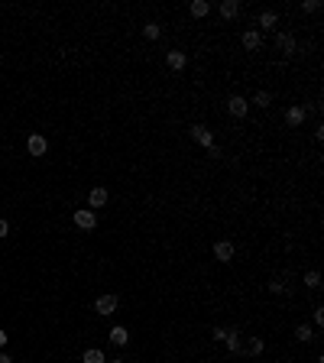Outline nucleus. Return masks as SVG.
Listing matches in <instances>:
<instances>
[{
  "label": "nucleus",
  "instance_id": "b1692460",
  "mask_svg": "<svg viewBox=\"0 0 324 363\" xmlns=\"http://www.w3.org/2000/svg\"><path fill=\"white\" fill-rule=\"evenodd\" d=\"M302 10H305V13H318V10H321V0H305Z\"/></svg>",
  "mask_w": 324,
  "mask_h": 363
},
{
  "label": "nucleus",
  "instance_id": "cd10ccee",
  "mask_svg": "<svg viewBox=\"0 0 324 363\" xmlns=\"http://www.w3.org/2000/svg\"><path fill=\"white\" fill-rule=\"evenodd\" d=\"M4 344H7V331H4V327H0V347H4Z\"/></svg>",
  "mask_w": 324,
  "mask_h": 363
},
{
  "label": "nucleus",
  "instance_id": "20e7f679",
  "mask_svg": "<svg viewBox=\"0 0 324 363\" xmlns=\"http://www.w3.org/2000/svg\"><path fill=\"white\" fill-rule=\"evenodd\" d=\"M26 149H30V156H46L49 143H46V136H42V133H33L30 139H26Z\"/></svg>",
  "mask_w": 324,
  "mask_h": 363
},
{
  "label": "nucleus",
  "instance_id": "f257e3e1",
  "mask_svg": "<svg viewBox=\"0 0 324 363\" xmlns=\"http://www.w3.org/2000/svg\"><path fill=\"white\" fill-rule=\"evenodd\" d=\"M227 110H230L233 117H247L250 101H247V97H240V94H233V97H227Z\"/></svg>",
  "mask_w": 324,
  "mask_h": 363
},
{
  "label": "nucleus",
  "instance_id": "c756f323",
  "mask_svg": "<svg viewBox=\"0 0 324 363\" xmlns=\"http://www.w3.org/2000/svg\"><path fill=\"white\" fill-rule=\"evenodd\" d=\"M110 363H124V360H110Z\"/></svg>",
  "mask_w": 324,
  "mask_h": 363
},
{
  "label": "nucleus",
  "instance_id": "dca6fc26",
  "mask_svg": "<svg viewBox=\"0 0 324 363\" xmlns=\"http://www.w3.org/2000/svg\"><path fill=\"white\" fill-rule=\"evenodd\" d=\"M276 23H279V16L273 10H262L259 13V26H262V30H276Z\"/></svg>",
  "mask_w": 324,
  "mask_h": 363
},
{
  "label": "nucleus",
  "instance_id": "39448f33",
  "mask_svg": "<svg viewBox=\"0 0 324 363\" xmlns=\"http://www.w3.org/2000/svg\"><path fill=\"white\" fill-rule=\"evenodd\" d=\"M75 224L81 227V230H91L94 224H98V217H94L91 208H81V211H75Z\"/></svg>",
  "mask_w": 324,
  "mask_h": 363
},
{
  "label": "nucleus",
  "instance_id": "423d86ee",
  "mask_svg": "<svg viewBox=\"0 0 324 363\" xmlns=\"http://www.w3.org/2000/svg\"><path fill=\"white\" fill-rule=\"evenodd\" d=\"M165 65H169L172 72H182V68L188 65V55H185V52H179V49H172L169 55H165Z\"/></svg>",
  "mask_w": 324,
  "mask_h": 363
},
{
  "label": "nucleus",
  "instance_id": "393cba45",
  "mask_svg": "<svg viewBox=\"0 0 324 363\" xmlns=\"http://www.w3.org/2000/svg\"><path fill=\"white\" fill-rule=\"evenodd\" d=\"M314 324H324V308H321V305L314 308Z\"/></svg>",
  "mask_w": 324,
  "mask_h": 363
},
{
  "label": "nucleus",
  "instance_id": "6ab92c4d",
  "mask_svg": "<svg viewBox=\"0 0 324 363\" xmlns=\"http://www.w3.org/2000/svg\"><path fill=\"white\" fill-rule=\"evenodd\" d=\"M110 341H113V344H117V347H124V344L130 341V334H127V327H113V331H110Z\"/></svg>",
  "mask_w": 324,
  "mask_h": 363
},
{
  "label": "nucleus",
  "instance_id": "aec40b11",
  "mask_svg": "<svg viewBox=\"0 0 324 363\" xmlns=\"http://www.w3.org/2000/svg\"><path fill=\"white\" fill-rule=\"evenodd\" d=\"M143 36L150 39V42L159 39V36H162V26H159V23H146V26H143Z\"/></svg>",
  "mask_w": 324,
  "mask_h": 363
},
{
  "label": "nucleus",
  "instance_id": "ddd939ff",
  "mask_svg": "<svg viewBox=\"0 0 324 363\" xmlns=\"http://www.w3.org/2000/svg\"><path fill=\"white\" fill-rule=\"evenodd\" d=\"M285 123L288 127H302L305 123V107H288L285 110Z\"/></svg>",
  "mask_w": 324,
  "mask_h": 363
},
{
  "label": "nucleus",
  "instance_id": "f8f14e48",
  "mask_svg": "<svg viewBox=\"0 0 324 363\" xmlns=\"http://www.w3.org/2000/svg\"><path fill=\"white\" fill-rule=\"evenodd\" d=\"M224 344H227V350H230V353H243V341H240V334L233 331V327H230V331H227Z\"/></svg>",
  "mask_w": 324,
  "mask_h": 363
},
{
  "label": "nucleus",
  "instance_id": "f3484780",
  "mask_svg": "<svg viewBox=\"0 0 324 363\" xmlns=\"http://www.w3.org/2000/svg\"><path fill=\"white\" fill-rule=\"evenodd\" d=\"M262 350H266V341H262V338H250V344H247V353H250V357H259Z\"/></svg>",
  "mask_w": 324,
  "mask_h": 363
},
{
  "label": "nucleus",
  "instance_id": "1a4fd4ad",
  "mask_svg": "<svg viewBox=\"0 0 324 363\" xmlns=\"http://www.w3.org/2000/svg\"><path fill=\"white\" fill-rule=\"evenodd\" d=\"M259 46H262L259 30H247V33H243V49H247V52H256Z\"/></svg>",
  "mask_w": 324,
  "mask_h": 363
},
{
  "label": "nucleus",
  "instance_id": "a211bd4d",
  "mask_svg": "<svg viewBox=\"0 0 324 363\" xmlns=\"http://www.w3.org/2000/svg\"><path fill=\"white\" fill-rule=\"evenodd\" d=\"M295 338H299L302 344H311L314 341V331H311L308 324H299V327H295Z\"/></svg>",
  "mask_w": 324,
  "mask_h": 363
},
{
  "label": "nucleus",
  "instance_id": "0eeeda50",
  "mask_svg": "<svg viewBox=\"0 0 324 363\" xmlns=\"http://www.w3.org/2000/svg\"><path fill=\"white\" fill-rule=\"evenodd\" d=\"M214 256H217L221 263H230V260H233V243H230V240H217V243H214Z\"/></svg>",
  "mask_w": 324,
  "mask_h": 363
},
{
  "label": "nucleus",
  "instance_id": "412c9836",
  "mask_svg": "<svg viewBox=\"0 0 324 363\" xmlns=\"http://www.w3.org/2000/svg\"><path fill=\"white\" fill-rule=\"evenodd\" d=\"M253 104H256V107H269V104H273V94H269V91H256V94H253Z\"/></svg>",
  "mask_w": 324,
  "mask_h": 363
},
{
  "label": "nucleus",
  "instance_id": "bb28decb",
  "mask_svg": "<svg viewBox=\"0 0 324 363\" xmlns=\"http://www.w3.org/2000/svg\"><path fill=\"white\" fill-rule=\"evenodd\" d=\"M7 234H10V224H7V220L0 217V237H7Z\"/></svg>",
  "mask_w": 324,
  "mask_h": 363
},
{
  "label": "nucleus",
  "instance_id": "7ed1b4c3",
  "mask_svg": "<svg viewBox=\"0 0 324 363\" xmlns=\"http://www.w3.org/2000/svg\"><path fill=\"white\" fill-rule=\"evenodd\" d=\"M94 312H98V315H104V318H107V315H113V312H117V295H101L98 302H94Z\"/></svg>",
  "mask_w": 324,
  "mask_h": 363
},
{
  "label": "nucleus",
  "instance_id": "2eb2a0df",
  "mask_svg": "<svg viewBox=\"0 0 324 363\" xmlns=\"http://www.w3.org/2000/svg\"><path fill=\"white\" fill-rule=\"evenodd\" d=\"M81 363H107V357H104V350H101V347H91V350H84Z\"/></svg>",
  "mask_w": 324,
  "mask_h": 363
},
{
  "label": "nucleus",
  "instance_id": "6e6552de",
  "mask_svg": "<svg viewBox=\"0 0 324 363\" xmlns=\"http://www.w3.org/2000/svg\"><path fill=\"white\" fill-rule=\"evenodd\" d=\"M276 49L285 52V55H292V52H295V36H292V33H279V36H276Z\"/></svg>",
  "mask_w": 324,
  "mask_h": 363
},
{
  "label": "nucleus",
  "instance_id": "f03ea898",
  "mask_svg": "<svg viewBox=\"0 0 324 363\" xmlns=\"http://www.w3.org/2000/svg\"><path fill=\"white\" fill-rule=\"evenodd\" d=\"M191 139H195L198 146H204V149L214 146V133H211L208 127H191Z\"/></svg>",
  "mask_w": 324,
  "mask_h": 363
},
{
  "label": "nucleus",
  "instance_id": "9b49d317",
  "mask_svg": "<svg viewBox=\"0 0 324 363\" xmlns=\"http://www.w3.org/2000/svg\"><path fill=\"white\" fill-rule=\"evenodd\" d=\"M217 10H221L224 20H237V16H240V4H237V0H224Z\"/></svg>",
  "mask_w": 324,
  "mask_h": 363
},
{
  "label": "nucleus",
  "instance_id": "c85d7f7f",
  "mask_svg": "<svg viewBox=\"0 0 324 363\" xmlns=\"http://www.w3.org/2000/svg\"><path fill=\"white\" fill-rule=\"evenodd\" d=\"M0 363H13L10 357H7V353H0Z\"/></svg>",
  "mask_w": 324,
  "mask_h": 363
},
{
  "label": "nucleus",
  "instance_id": "5701e85b",
  "mask_svg": "<svg viewBox=\"0 0 324 363\" xmlns=\"http://www.w3.org/2000/svg\"><path fill=\"white\" fill-rule=\"evenodd\" d=\"M269 292H276V295H282V292H288V286H285L282 279H273V282H269Z\"/></svg>",
  "mask_w": 324,
  "mask_h": 363
},
{
  "label": "nucleus",
  "instance_id": "4be33fe9",
  "mask_svg": "<svg viewBox=\"0 0 324 363\" xmlns=\"http://www.w3.org/2000/svg\"><path fill=\"white\" fill-rule=\"evenodd\" d=\"M305 286H308V289H318V286H321V272H318V269H308V272H305Z\"/></svg>",
  "mask_w": 324,
  "mask_h": 363
},
{
  "label": "nucleus",
  "instance_id": "a878e982",
  "mask_svg": "<svg viewBox=\"0 0 324 363\" xmlns=\"http://www.w3.org/2000/svg\"><path fill=\"white\" fill-rule=\"evenodd\" d=\"M211 334H214V341H224V338H227V331H224V327H214Z\"/></svg>",
  "mask_w": 324,
  "mask_h": 363
},
{
  "label": "nucleus",
  "instance_id": "9d476101",
  "mask_svg": "<svg viewBox=\"0 0 324 363\" xmlns=\"http://www.w3.org/2000/svg\"><path fill=\"white\" fill-rule=\"evenodd\" d=\"M87 205H91V208H104V205H107V188H101V185L91 188V191H87Z\"/></svg>",
  "mask_w": 324,
  "mask_h": 363
},
{
  "label": "nucleus",
  "instance_id": "4468645a",
  "mask_svg": "<svg viewBox=\"0 0 324 363\" xmlns=\"http://www.w3.org/2000/svg\"><path fill=\"white\" fill-rule=\"evenodd\" d=\"M191 16H195V20H201V16H208L211 13V4H208V0H191Z\"/></svg>",
  "mask_w": 324,
  "mask_h": 363
}]
</instances>
